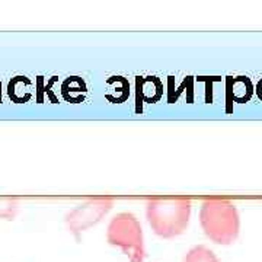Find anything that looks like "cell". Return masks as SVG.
<instances>
[{"label":"cell","instance_id":"obj_1","mask_svg":"<svg viewBox=\"0 0 262 262\" xmlns=\"http://www.w3.org/2000/svg\"><path fill=\"white\" fill-rule=\"evenodd\" d=\"M192 203L188 198H156L146 203V219L155 234L173 239L185 233Z\"/></svg>","mask_w":262,"mask_h":262},{"label":"cell","instance_id":"obj_2","mask_svg":"<svg viewBox=\"0 0 262 262\" xmlns=\"http://www.w3.org/2000/svg\"><path fill=\"white\" fill-rule=\"evenodd\" d=\"M200 225L206 236L217 245H232L241 232V219L237 208L227 200L211 198L201 204Z\"/></svg>","mask_w":262,"mask_h":262},{"label":"cell","instance_id":"obj_3","mask_svg":"<svg viewBox=\"0 0 262 262\" xmlns=\"http://www.w3.org/2000/svg\"><path fill=\"white\" fill-rule=\"evenodd\" d=\"M106 241L111 246L121 249L130 262H143L146 258L143 229L133 213L114 215L106 229Z\"/></svg>","mask_w":262,"mask_h":262},{"label":"cell","instance_id":"obj_4","mask_svg":"<svg viewBox=\"0 0 262 262\" xmlns=\"http://www.w3.org/2000/svg\"><path fill=\"white\" fill-rule=\"evenodd\" d=\"M114 206L113 198H91L73 208L66 215V226L79 239L88 229L102 222Z\"/></svg>","mask_w":262,"mask_h":262},{"label":"cell","instance_id":"obj_5","mask_svg":"<svg viewBox=\"0 0 262 262\" xmlns=\"http://www.w3.org/2000/svg\"><path fill=\"white\" fill-rule=\"evenodd\" d=\"M31 86V80L25 76H16L13 77L8 84V95L9 98L16 103L28 102L31 99V94L25 91V88Z\"/></svg>","mask_w":262,"mask_h":262},{"label":"cell","instance_id":"obj_6","mask_svg":"<svg viewBox=\"0 0 262 262\" xmlns=\"http://www.w3.org/2000/svg\"><path fill=\"white\" fill-rule=\"evenodd\" d=\"M182 262H220L219 258L215 256V253L207 248L204 245H198L194 246L192 249H189L187 255L184 256Z\"/></svg>","mask_w":262,"mask_h":262},{"label":"cell","instance_id":"obj_7","mask_svg":"<svg viewBox=\"0 0 262 262\" xmlns=\"http://www.w3.org/2000/svg\"><path fill=\"white\" fill-rule=\"evenodd\" d=\"M19 211L18 200L13 196H0V219L13 220Z\"/></svg>","mask_w":262,"mask_h":262},{"label":"cell","instance_id":"obj_8","mask_svg":"<svg viewBox=\"0 0 262 262\" xmlns=\"http://www.w3.org/2000/svg\"><path fill=\"white\" fill-rule=\"evenodd\" d=\"M256 94H258V96L262 99V80L258 83V86H256Z\"/></svg>","mask_w":262,"mask_h":262},{"label":"cell","instance_id":"obj_9","mask_svg":"<svg viewBox=\"0 0 262 262\" xmlns=\"http://www.w3.org/2000/svg\"><path fill=\"white\" fill-rule=\"evenodd\" d=\"M0 102H2V83H0Z\"/></svg>","mask_w":262,"mask_h":262}]
</instances>
